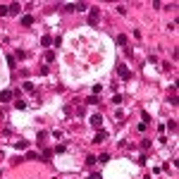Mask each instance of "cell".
<instances>
[{"label": "cell", "mask_w": 179, "mask_h": 179, "mask_svg": "<svg viewBox=\"0 0 179 179\" xmlns=\"http://www.w3.org/2000/svg\"><path fill=\"white\" fill-rule=\"evenodd\" d=\"M7 10H10V14H19L22 5H19V3H12V5H7Z\"/></svg>", "instance_id": "5b68a950"}, {"label": "cell", "mask_w": 179, "mask_h": 179, "mask_svg": "<svg viewBox=\"0 0 179 179\" xmlns=\"http://www.w3.org/2000/svg\"><path fill=\"white\" fill-rule=\"evenodd\" d=\"M167 129H170V131H177V119H170V122H167Z\"/></svg>", "instance_id": "8fae6325"}, {"label": "cell", "mask_w": 179, "mask_h": 179, "mask_svg": "<svg viewBox=\"0 0 179 179\" xmlns=\"http://www.w3.org/2000/svg\"><path fill=\"white\" fill-rule=\"evenodd\" d=\"M14 107H17V110H26V103H24V100H17Z\"/></svg>", "instance_id": "7c38bea8"}, {"label": "cell", "mask_w": 179, "mask_h": 179, "mask_svg": "<svg viewBox=\"0 0 179 179\" xmlns=\"http://www.w3.org/2000/svg\"><path fill=\"white\" fill-rule=\"evenodd\" d=\"M88 179H103V177H100L98 172H93V174H88Z\"/></svg>", "instance_id": "7402d4cb"}, {"label": "cell", "mask_w": 179, "mask_h": 179, "mask_svg": "<svg viewBox=\"0 0 179 179\" xmlns=\"http://www.w3.org/2000/svg\"><path fill=\"white\" fill-rule=\"evenodd\" d=\"M141 148H146V151H148V148H151V141H148V139H143V141H141Z\"/></svg>", "instance_id": "ac0fdd59"}, {"label": "cell", "mask_w": 179, "mask_h": 179, "mask_svg": "<svg viewBox=\"0 0 179 179\" xmlns=\"http://www.w3.org/2000/svg\"><path fill=\"white\" fill-rule=\"evenodd\" d=\"M141 117H143V124H151V115L148 112H141Z\"/></svg>", "instance_id": "5bb4252c"}, {"label": "cell", "mask_w": 179, "mask_h": 179, "mask_svg": "<svg viewBox=\"0 0 179 179\" xmlns=\"http://www.w3.org/2000/svg\"><path fill=\"white\" fill-rule=\"evenodd\" d=\"M107 160H110V155H107V153H103V155L98 158V163H107Z\"/></svg>", "instance_id": "d6986e66"}, {"label": "cell", "mask_w": 179, "mask_h": 179, "mask_svg": "<svg viewBox=\"0 0 179 179\" xmlns=\"http://www.w3.org/2000/svg\"><path fill=\"white\" fill-rule=\"evenodd\" d=\"M45 60H48V62H53V60H55V53L48 50V53H45Z\"/></svg>", "instance_id": "4fadbf2b"}, {"label": "cell", "mask_w": 179, "mask_h": 179, "mask_svg": "<svg viewBox=\"0 0 179 179\" xmlns=\"http://www.w3.org/2000/svg\"><path fill=\"white\" fill-rule=\"evenodd\" d=\"M22 24H24V26H31V24H33V17H31V14L22 17Z\"/></svg>", "instance_id": "52a82bcc"}, {"label": "cell", "mask_w": 179, "mask_h": 179, "mask_svg": "<svg viewBox=\"0 0 179 179\" xmlns=\"http://www.w3.org/2000/svg\"><path fill=\"white\" fill-rule=\"evenodd\" d=\"M117 74H119V79L129 81V79H131V69H129L127 65H117Z\"/></svg>", "instance_id": "6da1fadb"}, {"label": "cell", "mask_w": 179, "mask_h": 179, "mask_svg": "<svg viewBox=\"0 0 179 179\" xmlns=\"http://www.w3.org/2000/svg\"><path fill=\"white\" fill-rule=\"evenodd\" d=\"M105 139H107V131H98V134L93 136V143H103Z\"/></svg>", "instance_id": "277c9868"}, {"label": "cell", "mask_w": 179, "mask_h": 179, "mask_svg": "<svg viewBox=\"0 0 179 179\" xmlns=\"http://www.w3.org/2000/svg\"><path fill=\"white\" fill-rule=\"evenodd\" d=\"M12 96H14L12 91H3V93H0V100H3V103H10V100H12Z\"/></svg>", "instance_id": "8992f818"}, {"label": "cell", "mask_w": 179, "mask_h": 179, "mask_svg": "<svg viewBox=\"0 0 179 179\" xmlns=\"http://www.w3.org/2000/svg\"><path fill=\"white\" fill-rule=\"evenodd\" d=\"M74 10H77V12H86V10H88V5H86V3H77V5H74Z\"/></svg>", "instance_id": "9c48e42d"}, {"label": "cell", "mask_w": 179, "mask_h": 179, "mask_svg": "<svg viewBox=\"0 0 179 179\" xmlns=\"http://www.w3.org/2000/svg\"><path fill=\"white\" fill-rule=\"evenodd\" d=\"M86 103H88V105H96V103H98V96H91V98H88Z\"/></svg>", "instance_id": "ffe728a7"}, {"label": "cell", "mask_w": 179, "mask_h": 179, "mask_svg": "<svg viewBox=\"0 0 179 179\" xmlns=\"http://www.w3.org/2000/svg\"><path fill=\"white\" fill-rule=\"evenodd\" d=\"M91 127H93V129H100V127H103V117H100V115H93V117H91Z\"/></svg>", "instance_id": "7a4b0ae2"}, {"label": "cell", "mask_w": 179, "mask_h": 179, "mask_svg": "<svg viewBox=\"0 0 179 179\" xmlns=\"http://www.w3.org/2000/svg\"><path fill=\"white\" fill-rule=\"evenodd\" d=\"M96 22H98V10H91V14H88V24L96 26Z\"/></svg>", "instance_id": "3957f363"}, {"label": "cell", "mask_w": 179, "mask_h": 179, "mask_svg": "<svg viewBox=\"0 0 179 179\" xmlns=\"http://www.w3.org/2000/svg\"><path fill=\"white\" fill-rule=\"evenodd\" d=\"M36 158H38V153H33V151L26 153V160H36Z\"/></svg>", "instance_id": "e0dca14e"}, {"label": "cell", "mask_w": 179, "mask_h": 179, "mask_svg": "<svg viewBox=\"0 0 179 179\" xmlns=\"http://www.w3.org/2000/svg\"><path fill=\"white\" fill-rule=\"evenodd\" d=\"M117 43H119V45H127V43H129V38H127L124 33H119V36H117Z\"/></svg>", "instance_id": "ba28073f"}, {"label": "cell", "mask_w": 179, "mask_h": 179, "mask_svg": "<svg viewBox=\"0 0 179 179\" xmlns=\"http://www.w3.org/2000/svg\"><path fill=\"white\" fill-rule=\"evenodd\" d=\"M26 146H29V143H26V141H17V143H14V148H17V151H24Z\"/></svg>", "instance_id": "30bf717a"}, {"label": "cell", "mask_w": 179, "mask_h": 179, "mask_svg": "<svg viewBox=\"0 0 179 179\" xmlns=\"http://www.w3.org/2000/svg\"><path fill=\"white\" fill-rule=\"evenodd\" d=\"M41 43H43V45H50V43H53V38H50V36H43Z\"/></svg>", "instance_id": "2e32d148"}, {"label": "cell", "mask_w": 179, "mask_h": 179, "mask_svg": "<svg viewBox=\"0 0 179 179\" xmlns=\"http://www.w3.org/2000/svg\"><path fill=\"white\" fill-rule=\"evenodd\" d=\"M112 103H115V105H117V103H122V96H119V93H115V96H112Z\"/></svg>", "instance_id": "44dd1931"}, {"label": "cell", "mask_w": 179, "mask_h": 179, "mask_svg": "<svg viewBox=\"0 0 179 179\" xmlns=\"http://www.w3.org/2000/svg\"><path fill=\"white\" fill-rule=\"evenodd\" d=\"M5 14H10V10H7V5H0V17H5Z\"/></svg>", "instance_id": "9a60e30c"}]
</instances>
